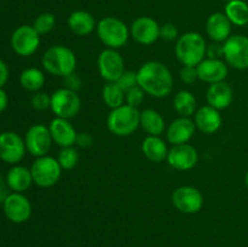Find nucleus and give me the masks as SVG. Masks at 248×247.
Returning a JSON list of instances; mask_svg holds the SVG:
<instances>
[{
	"instance_id": "nucleus-28",
	"label": "nucleus",
	"mask_w": 248,
	"mask_h": 247,
	"mask_svg": "<svg viewBox=\"0 0 248 247\" xmlns=\"http://www.w3.org/2000/svg\"><path fill=\"white\" fill-rule=\"evenodd\" d=\"M173 108L181 116L191 118L196 113V98L188 90L177 92L173 97Z\"/></svg>"
},
{
	"instance_id": "nucleus-45",
	"label": "nucleus",
	"mask_w": 248,
	"mask_h": 247,
	"mask_svg": "<svg viewBox=\"0 0 248 247\" xmlns=\"http://www.w3.org/2000/svg\"><path fill=\"white\" fill-rule=\"evenodd\" d=\"M0 133H1V132H0Z\"/></svg>"
},
{
	"instance_id": "nucleus-5",
	"label": "nucleus",
	"mask_w": 248,
	"mask_h": 247,
	"mask_svg": "<svg viewBox=\"0 0 248 247\" xmlns=\"http://www.w3.org/2000/svg\"><path fill=\"white\" fill-rule=\"evenodd\" d=\"M96 31L99 40L107 46V48L114 50L125 46L131 35L130 28L126 26L125 22L113 16L102 18L97 23Z\"/></svg>"
},
{
	"instance_id": "nucleus-7",
	"label": "nucleus",
	"mask_w": 248,
	"mask_h": 247,
	"mask_svg": "<svg viewBox=\"0 0 248 247\" xmlns=\"http://www.w3.org/2000/svg\"><path fill=\"white\" fill-rule=\"evenodd\" d=\"M50 109L56 118H62L70 120L79 114L81 109V99L75 91L65 87L58 89L51 94Z\"/></svg>"
},
{
	"instance_id": "nucleus-23",
	"label": "nucleus",
	"mask_w": 248,
	"mask_h": 247,
	"mask_svg": "<svg viewBox=\"0 0 248 247\" xmlns=\"http://www.w3.org/2000/svg\"><path fill=\"white\" fill-rule=\"evenodd\" d=\"M68 27L78 36H86L96 29L94 17L85 10L73 11L68 17Z\"/></svg>"
},
{
	"instance_id": "nucleus-14",
	"label": "nucleus",
	"mask_w": 248,
	"mask_h": 247,
	"mask_svg": "<svg viewBox=\"0 0 248 247\" xmlns=\"http://www.w3.org/2000/svg\"><path fill=\"white\" fill-rule=\"evenodd\" d=\"M2 208L7 219L16 224L27 222L31 216V205L22 193L7 194L2 201Z\"/></svg>"
},
{
	"instance_id": "nucleus-11",
	"label": "nucleus",
	"mask_w": 248,
	"mask_h": 247,
	"mask_svg": "<svg viewBox=\"0 0 248 247\" xmlns=\"http://www.w3.org/2000/svg\"><path fill=\"white\" fill-rule=\"evenodd\" d=\"M24 143L28 153H31L33 156L40 157L47 155L53 143L48 126L44 124H35L31 126L26 132Z\"/></svg>"
},
{
	"instance_id": "nucleus-16",
	"label": "nucleus",
	"mask_w": 248,
	"mask_h": 247,
	"mask_svg": "<svg viewBox=\"0 0 248 247\" xmlns=\"http://www.w3.org/2000/svg\"><path fill=\"white\" fill-rule=\"evenodd\" d=\"M167 162L171 167L178 171H189L198 164L199 154L193 145L184 144L172 145L167 154Z\"/></svg>"
},
{
	"instance_id": "nucleus-1",
	"label": "nucleus",
	"mask_w": 248,
	"mask_h": 247,
	"mask_svg": "<svg viewBox=\"0 0 248 247\" xmlns=\"http://www.w3.org/2000/svg\"><path fill=\"white\" fill-rule=\"evenodd\" d=\"M138 86L154 98H165L173 90V77L169 68L157 61H149L137 70Z\"/></svg>"
},
{
	"instance_id": "nucleus-32",
	"label": "nucleus",
	"mask_w": 248,
	"mask_h": 247,
	"mask_svg": "<svg viewBox=\"0 0 248 247\" xmlns=\"http://www.w3.org/2000/svg\"><path fill=\"white\" fill-rule=\"evenodd\" d=\"M56 26V17L55 15L50 14V12H45V14L39 15L35 18L33 23V28L38 31L39 35H44L47 34L55 28Z\"/></svg>"
},
{
	"instance_id": "nucleus-29",
	"label": "nucleus",
	"mask_w": 248,
	"mask_h": 247,
	"mask_svg": "<svg viewBox=\"0 0 248 247\" xmlns=\"http://www.w3.org/2000/svg\"><path fill=\"white\" fill-rule=\"evenodd\" d=\"M19 84L29 92H38L45 84V75L38 68H27L19 75Z\"/></svg>"
},
{
	"instance_id": "nucleus-10",
	"label": "nucleus",
	"mask_w": 248,
	"mask_h": 247,
	"mask_svg": "<svg viewBox=\"0 0 248 247\" xmlns=\"http://www.w3.org/2000/svg\"><path fill=\"white\" fill-rule=\"evenodd\" d=\"M40 45V35L33 26L18 27L11 35V47L21 57H29L34 55Z\"/></svg>"
},
{
	"instance_id": "nucleus-4",
	"label": "nucleus",
	"mask_w": 248,
	"mask_h": 247,
	"mask_svg": "<svg viewBox=\"0 0 248 247\" xmlns=\"http://www.w3.org/2000/svg\"><path fill=\"white\" fill-rule=\"evenodd\" d=\"M140 111L138 108L123 104L119 108L111 109L108 114L107 127L113 135L126 137L135 133V131L140 127Z\"/></svg>"
},
{
	"instance_id": "nucleus-40",
	"label": "nucleus",
	"mask_w": 248,
	"mask_h": 247,
	"mask_svg": "<svg viewBox=\"0 0 248 247\" xmlns=\"http://www.w3.org/2000/svg\"><path fill=\"white\" fill-rule=\"evenodd\" d=\"M206 55H208V58H219L220 60V56H223V44L213 41V44L207 46Z\"/></svg>"
},
{
	"instance_id": "nucleus-21",
	"label": "nucleus",
	"mask_w": 248,
	"mask_h": 247,
	"mask_svg": "<svg viewBox=\"0 0 248 247\" xmlns=\"http://www.w3.org/2000/svg\"><path fill=\"white\" fill-rule=\"evenodd\" d=\"M232 22L225 14L216 12L206 21V33L215 43H224L232 35Z\"/></svg>"
},
{
	"instance_id": "nucleus-44",
	"label": "nucleus",
	"mask_w": 248,
	"mask_h": 247,
	"mask_svg": "<svg viewBox=\"0 0 248 247\" xmlns=\"http://www.w3.org/2000/svg\"><path fill=\"white\" fill-rule=\"evenodd\" d=\"M223 1H225V2H229V1H232V0H223Z\"/></svg>"
},
{
	"instance_id": "nucleus-33",
	"label": "nucleus",
	"mask_w": 248,
	"mask_h": 247,
	"mask_svg": "<svg viewBox=\"0 0 248 247\" xmlns=\"http://www.w3.org/2000/svg\"><path fill=\"white\" fill-rule=\"evenodd\" d=\"M144 93L143 89L140 86H135L131 90L125 92V102L126 104L131 107H135V108H138V107L142 104L143 99H144Z\"/></svg>"
},
{
	"instance_id": "nucleus-9",
	"label": "nucleus",
	"mask_w": 248,
	"mask_h": 247,
	"mask_svg": "<svg viewBox=\"0 0 248 247\" xmlns=\"http://www.w3.org/2000/svg\"><path fill=\"white\" fill-rule=\"evenodd\" d=\"M97 68L102 79L107 82H116L125 73V62L118 50L106 48L97 58Z\"/></svg>"
},
{
	"instance_id": "nucleus-8",
	"label": "nucleus",
	"mask_w": 248,
	"mask_h": 247,
	"mask_svg": "<svg viewBox=\"0 0 248 247\" xmlns=\"http://www.w3.org/2000/svg\"><path fill=\"white\" fill-rule=\"evenodd\" d=\"M223 56L225 62L235 69H248V36L240 34L230 35L223 43Z\"/></svg>"
},
{
	"instance_id": "nucleus-41",
	"label": "nucleus",
	"mask_w": 248,
	"mask_h": 247,
	"mask_svg": "<svg viewBox=\"0 0 248 247\" xmlns=\"http://www.w3.org/2000/svg\"><path fill=\"white\" fill-rule=\"evenodd\" d=\"M7 79H9V68L4 61L0 60V89H2V86L6 84Z\"/></svg>"
},
{
	"instance_id": "nucleus-2",
	"label": "nucleus",
	"mask_w": 248,
	"mask_h": 247,
	"mask_svg": "<svg viewBox=\"0 0 248 247\" xmlns=\"http://www.w3.org/2000/svg\"><path fill=\"white\" fill-rule=\"evenodd\" d=\"M43 67L48 74L65 77L75 73L77 56L64 45H53L48 47L41 58Z\"/></svg>"
},
{
	"instance_id": "nucleus-15",
	"label": "nucleus",
	"mask_w": 248,
	"mask_h": 247,
	"mask_svg": "<svg viewBox=\"0 0 248 247\" xmlns=\"http://www.w3.org/2000/svg\"><path fill=\"white\" fill-rule=\"evenodd\" d=\"M130 34L140 45H152L160 38V26L152 17H138L131 24Z\"/></svg>"
},
{
	"instance_id": "nucleus-12",
	"label": "nucleus",
	"mask_w": 248,
	"mask_h": 247,
	"mask_svg": "<svg viewBox=\"0 0 248 247\" xmlns=\"http://www.w3.org/2000/svg\"><path fill=\"white\" fill-rule=\"evenodd\" d=\"M27 152L24 139L14 131L0 133V159L7 164H17Z\"/></svg>"
},
{
	"instance_id": "nucleus-31",
	"label": "nucleus",
	"mask_w": 248,
	"mask_h": 247,
	"mask_svg": "<svg viewBox=\"0 0 248 247\" xmlns=\"http://www.w3.org/2000/svg\"><path fill=\"white\" fill-rule=\"evenodd\" d=\"M57 160L62 170H73L79 161V154L74 147L61 148Z\"/></svg>"
},
{
	"instance_id": "nucleus-17",
	"label": "nucleus",
	"mask_w": 248,
	"mask_h": 247,
	"mask_svg": "<svg viewBox=\"0 0 248 247\" xmlns=\"http://www.w3.org/2000/svg\"><path fill=\"white\" fill-rule=\"evenodd\" d=\"M195 123L191 118L179 116L172 121L166 130L167 142L172 145H178L188 143L195 133Z\"/></svg>"
},
{
	"instance_id": "nucleus-24",
	"label": "nucleus",
	"mask_w": 248,
	"mask_h": 247,
	"mask_svg": "<svg viewBox=\"0 0 248 247\" xmlns=\"http://www.w3.org/2000/svg\"><path fill=\"white\" fill-rule=\"evenodd\" d=\"M33 183L31 169L17 165L7 172L6 184L15 193H23V191L28 190Z\"/></svg>"
},
{
	"instance_id": "nucleus-26",
	"label": "nucleus",
	"mask_w": 248,
	"mask_h": 247,
	"mask_svg": "<svg viewBox=\"0 0 248 247\" xmlns=\"http://www.w3.org/2000/svg\"><path fill=\"white\" fill-rule=\"evenodd\" d=\"M140 126L148 136H161L165 131V119L154 109H144L140 111Z\"/></svg>"
},
{
	"instance_id": "nucleus-3",
	"label": "nucleus",
	"mask_w": 248,
	"mask_h": 247,
	"mask_svg": "<svg viewBox=\"0 0 248 247\" xmlns=\"http://www.w3.org/2000/svg\"><path fill=\"white\" fill-rule=\"evenodd\" d=\"M207 52V44L200 33L188 31L177 39L174 53L183 65L196 67L202 62Z\"/></svg>"
},
{
	"instance_id": "nucleus-19",
	"label": "nucleus",
	"mask_w": 248,
	"mask_h": 247,
	"mask_svg": "<svg viewBox=\"0 0 248 247\" xmlns=\"http://www.w3.org/2000/svg\"><path fill=\"white\" fill-rule=\"evenodd\" d=\"M48 130H50L53 143L60 145L61 148L74 147L75 145L78 132L67 119H52L51 123L48 124Z\"/></svg>"
},
{
	"instance_id": "nucleus-38",
	"label": "nucleus",
	"mask_w": 248,
	"mask_h": 247,
	"mask_svg": "<svg viewBox=\"0 0 248 247\" xmlns=\"http://www.w3.org/2000/svg\"><path fill=\"white\" fill-rule=\"evenodd\" d=\"M63 80H64L65 89L72 90V91H75V92L79 91V90L81 89L82 81H81V79L79 77V75L75 74V73H73V74L63 77Z\"/></svg>"
},
{
	"instance_id": "nucleus-6",
	"label": "nucleus",
	"mask_w": 248,
	"mask_h": 247,
	"mask_svg": "<svg viewBox=\"0 0 248 247\" xmlns=\"http://www.w3.org/2000/svg\"><path fill=\"white\" fill-rule=\"evenodd\" d=\"M31 172L34 184L40 188H51L60 181L62 167L56 157L44 155V156L36 157V160L31 165Z\"/></svg>"
},
{
	"instance_id": "nucleus-18",
	"label": "nucleus",
	"mask_w": 248,
	"mask_h": 247,
	"mask_svg": "<svg viewBox=\"0 0 248 247\" xmlns=\"http://www.w3.org/2000/svg\"><path fill=\"white\" fill-rule=\"evenodd\" d=\"M198 77L207 84L224 81L228 75V65L219 58H205L196 65Z\"/></svg>"
},
{
	"instance_id": "nucleus-42",
	"label": "nucleus",
	"mask_w": 248,
	"mask_h": 247,
	"mask_svg": "<svg viewBox=\"0 0 248 247\" xmlns=\"http://www.w3.org/2000/svg\"><path fill=\"white\" fill-rule=\"evenodd\" d=\"M7 104H9V98H7L6 92L0 89V113H2L7 108Z\"/></svg>"
},
{
	"instance_id": "nucleus-27",
	"label": "nucleus",
	"mask_w": 248,
	"mask_h": 247,
	"mask_svg": "<svg viewBox=\"0 0 248 247\" xmlns=\"http://www.w3.org/2000/svg\"><path fill=\"white\" fill-rule=\"evenodd\" d=\"M225 16L229 18L232 24L244 27L248 24V2L244 0H232L225 4Z\"/></svg>"
},
{
	"instance_id": "nucleus-13",
	"label": "nucleus",
	"mask_w": 248,
	"mask_h": 247,
	"mask_svg": "<svg viewBox=\"0 0 248 247\" xmlns=\"http://www.w3.org/2000/svg\"><path fill=\"white\" fill-rule=\"evenodd\" d=\"M172 203L182 213L194 215L203 206V196L196 188L183 185L177 188L172 194Z\"/></svg>"
},
{
	"instance_id": "nucleus-39",
	"label": "nucleus",
	"mask_w": 248,
	"mask_h": 247,
	"mask_svg": "<svg viewBox=\"0 0 248 247\" xmlns=\"http://www.w3.org/2000/svg\"><path fill=\"white\" fill-rule=\"evenodd\" d=\"M93 143V138L90 133L87 132H80L77 135V140H75V144L80 148H89L91 147V144Z\"/></svg>"
},
{
	"instance_id": "nucleus-36",
	"label": "nucleus",
	"mask_w": 248,
	"mask_h": 247,
	"mask_svg": "<svg viewBox=\"0 0 248 247\" xmlns=\"http://www.w3.org/2000/svg\"><path fill=\"white\" fill-rule=\"evenodd\" d=\"M160 38L166 41H173L179 38L178 28L173 23H165L160 26Z\"/></svg>"
},
{
	"instance_id": "nucleus-37",
	"label": "nucleus",
	"mask_w": 248,
	"mask_h": 247,
	"mask_svg": "<svg viewBox=\"0 0 248 247\" xmlns=\"http://www.w3.org/2000/svg\"><path fill=\"white\" fill-rule=\"evenodd\" d=\"M179 77H181V80L184 82V84H186V85L194 84V82L199 79L196 67L183 65L181 69V72H179Z\"/></svg>"
},
{
	"instance_id": "nucleus-20",
	"label": "nucleus",
	"mask_w": 248,
	"mask_h": 247,
	"mask_svg": "<svg viewBox=\"0 0 248 247\" xmlns=\"http://www.w3.org/2000/svg\"><path fill=\"white\" fill-rule=\"evenodd\" d=\"M194 123L196 128H199L202 133L212 135L219 130L223 119L218 109L207 104L196 110V113L194 114Z\"/></svg>"
},
{
	"instance_id": "nucleus-34",
	"label": "nucleus",
	"mask_w": 248,
	"mask_h": 247,
	"mask_svg": "<svg viewBox=\"0 0 248 247\" xmlns=\"http://www.w3.org/2000/svg\"><path fill=\"white\" fill-rule=\"evenodd\" d=\"M31 107L35 110H46L51 106V96H48L45 92L38 91L33 94V97L31 99Z\"/></svg>"
},
{
	"instance_id": "nucleus-30",
	"label": "nucleus",
	"mask_w": 248,
	"mask_h": 247,
	"mask_svg": "<svg viewBox=\"0 0 248 247\" xmlns=\"http://www.w3.org/2000/svg\"><path fill=\"white\" fill-rule=\"evenodd\" d=\"M103 102L110 109H115L125 104V91L116 82H107L102 90Z\"/></svg>"
},
{
	"instance_id": "nucleus-43",
	"label": "nucleus",
	"mask_w": 248,
	"mask_h": 247,
	"mask_svg": "<svg viewBox=\"0 0 248 247\" xmlns=\"http://www.w3.org/2000/svg\"><path fill=\"white\" fill-rule=\"evenodd\" d=\"M245 184H246V186L248 189V171L246 172V176H245Z\"/></svg>"
},
{
	"instance_id": "nucleus-22",
	"label": "nucleus",
	"mask_w": 248,
	"mask_h": 247,
	"mask_svg": "<svg viewBox=\"0 0 248 247\" xmlns=\"http://www.w3.org/2000/svg\"><path fill=\"white\" fill-rule=\"evenodd\" d=\"M232 89L228 82L220 81L211 84L206 92V101L208 106L223 110L228 108L232 102Z\"/></svg>"
},
{
	"instance_id": "nucleus-35",
	"label": "nucleus",
	"mask_w": 248,
	"mask_h": 247,
	"mask_svg": "<svg viewBox=\"0 0 248 247\" xmlns=\"http://www.w3.org/2000/svg\"><path fill=\"white\" fill-rule=\"evenodd\" d=\"M116 84L124 90V91H128L132 87L137 86V72H132V70H125L123 75L120 77V79L116 81Z\"/></svg>"
},
{
	"instance_id": "nucleus-25",
	"label": "nucleus",
	"mask_w": 248,
	"mask_h": 247,
	"mask_svg": "<svg viewBox=\"0 0 248 247\" xmlns=\"http://www.w3.org/2000/svg\"><path fill=\"white\" fill-rule=\"evenodd\" d=\"M142 152L150 161L162 162L167 159L169 148L160 136H148L142 143Z\"/></svg>"
}]
</instances>
